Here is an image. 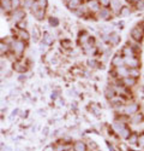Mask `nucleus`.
I'll return each instance as SVG.
<instances>
[{
  "mask_svg": "<svg viewBox=\"0 0 144 151\" xmlns=\"http://www.w3.org/2000/svg\"><path fill=\"white\" fill-rule=\"evenodd\" d=\"M137 110H138V105L137 104H131V105H127V107L125 108V113L127 115H130V114H135Z\"/></svg>",
  "mask_w": 144,
  "mask_h": 151,
  "instance_id": "nucleus-6",
  "label": "nucleus"
},
{
  "mask_svg": "<svg viewBox=\"0 0 144 151\" xmlns=\"http://www.w3.org/2000/svg\"><path fill=\"white\" fill-rule=\"evenodd\" d=\"M113 64L115 65V67H122V64H124V59H122L121 57H119V56H117V57H114V59H113Z\"/></svg>",
  "mask_w": 144,
  "mask_h": 151,
  "instance_id": "nucleus-12",
  "label": "nucleus"
},
{
  "mask_svg": "<svg viewBox=\"0 0 144 151\" xmlns=\"http://www.w3.org/2000/svg\"><path fill=\"white\" fill-rule=\"evenodd\" d=\"M100 3L103 5V6H108L111 4V0H100Z\"/></svg>",
  "mask_w": 144,
  "mask_h": 151,
  "instance_id": "nucleus-25",
  "label": "nucleus"
},
{
  "mask_svg": "<svg viewBox=\"0 0 144 151\" xmlns=\"http://www.w3.org/2000/svg\"><path fill=\"white\" fill-rule=\"evenodd\" d=\"M13 46V52L16 54H22L24 48H25V45H24V41H22V40H17V41H14L12 44Z\"/></svg>",
  "mask_w": 144,
  "mask_h": 151,
  "instance_id": "nucleus-1",
  "label": "nucleus"
},
{
  "mask_svg": "<svg viewBox=\"0 0 144 151\" xmlns=\"http://www.w3.org/2000/svg\"><path fill=\"white\" fill-rule=\"evenodd\" d=\"M137 144H139L141 146H144V133L138 135V139H137Z\"/></svg>",
  "mask_w": 144,
  "mask_h": 151,
  "instance_id": "nucleus-22",
  "label": "nucleus"
},
{
  "mask_svg": "<svg viewBox=\"0 0 144 151\" xmlns=\"http://www.w3.org/2000/svg\"><path fill=\"white\" fill-rule=\"evenodd\" d=\"M71 146L70 145H59L58 148H56V151H65V150H69Z\"/></svg>",
  "mask_w": 144,
  "mask_h": 151,
  "instance_id": "nucleus-23",
  "label": "nucleus"
},
{
  "mask_svg": "<svg viewBox=\"0 0 144 151\" xmlns=\"http://www.w3.org/2000/svg\"><path fill=\"white\" fill-rule=\"evenodd\" d=\"M11 1V6H12V9H18L19 7V5H20V0H10Z\"/></svg>",
  "mask_w": 144,
  "mask_h": 151,
  "instance_id": "nucleus-19",
  "label": "nucleus"
},
{
  "mask_svg": "<svg viewBox=\"0 0 144 151\" xmlns=\"http://www.w3.org/2000/svg\"><path fill=\"white\" fill-rule=\"evenodd\" d=\"M49 23L52 24V26H58V21H56L55 18H53V17H52V18L49 19Z\"/></svg>",
  "mask_w": 144,
  "mask_h": 151,
  "instance_id": "nucleus-26",
  "label": "nucleus"
},
{
  "mask_svg": "<svg viewBox=\"0 0 144 151\" xmlns=\"http://www.w3.org/2000/svg\"><path fill=\"white\" fill-rule=\"evenodd\" d=\"M137 139H138V137L136 134H133V135H130V137H128V142H130L131 145H136L137 144Z\"/></svg>",
  "mask_w": 144,
  "mask_h": 151,
  "instance_id": "nucleus-18",
  "label": "nucleus"
},
{
  "mask_svg": "<svg viewBox=\"0 0 144 151\" xmlns=\"http://www.w3.org/2000/svg\"><path fill=\"white\" fill-rule=\"evenodd\" d=\"M124 63H126L127 65H130L131 68H138V67H139V60H138L136 57L126 58V59H124Z\"/></svg>",
  "mask_w": 144,
  "mask_h": 151,
  "instance_id": "nucleus-3",
  "label": "nucleus"
},
{
  "mask_svg": "<svg viewBox=\"0 0 144 151\" xmlns=\"http://www.w3.org/2000/svg\"><path fill=\"white\" fill-rule=\"evenodd\" d=\"M7 51H9V45L3 42V41H0V57L4 56Z\"/></svg>",
  "mask_w": 144,
  "mask_h": 151,
  "instance_id": "nucleus-10",
  "label": "nucleus"
},
{
  "mask_svg": "<svg viewBox=\"0 0 144 151\" xmlns=\"http://www.w3.org/2000/svg\"><path fill=\"white\" fill-rule=\"evenodd\" d=\"M89 7L91 10H94V11H97V10L100 9L99 1H96V0H90V1H89Z\"/></svg>",
  "mask_w": 144,
  "mask_h": 151,
  "instance_id": "nucleus-15",
  "label": "nucleus"
},
{
  "mask_svg": "<svg viewBox=\"0 0 144 151\" xmlns=\"http://www.w3.org/2000/svg\"><path fill=\"white\" fill-rule=\"evenodd\" d=\"M128 13V9L127 7H124V10L121 11V15H127Z\"/></svg>",
  "mask_w": 144,
  "mask_h": 151,
  "instance_id": "nucleus-28",
  "label": "nucleus"
},
{
  "mask_svg": "<svg viewBox=\"0 0 144 151\" xmlns=\"http://www.w3.org/2000/svg\"><path fill=\"white\" fill-rule=\"evenodd\" d=\"M119 134H121L122 138H128V137H130V130H128L127 128H124Z\"/></svg>",
  "mask_w": 144,
  "mask_h": 151,
  "instance_id": "nucleus-20",
  "label": "nucleus"
},
{
  "mask_svg": "<svg viewBox=\"0 0 144 151\" xmlns=\"http://www.w3.org/2000/svg\"><path fill=\"white\" fill-rule=\"evenodd\" d=\"M112 36H113V39H112V42H113V44H117V42H118V35L113 34Z\"/></svg>",
  "mask_w": 144,
  "mask_h": 151,
  "instance_id": "nucleus-27",
  "label": "nucleus"
},
{
  "mask_svg": "<svg viewBox=\"0 0 144 151\" xmlns=\"http://www.w3.org/2000/svg\"><path fill=\"white\" fill-rule=\"evenodd\" d=\"M73 149H75V151H86L85 144L82 143V142H77V143L73 145Z\"/></svg>",
  "mask_w": 144,
  "mask_h": 151,
  "instance_id": "nucleus-8",
  "label": "nucleus"
},
{
  "mask_svg": "<svg viewBox=\"0 0 144 151\" xmlns=\"http://www.w3.org/2000/svg\"><path fill=\"white\" fill-rule=\"evenodd\" d=\"M13 69L18 73H23V72L27 70V67H25V64H23L22 62H16L13 64Z\"/></svg>",
  "mask_w": 144,
  "mask_h": 151,
  "instance_id": "nucleus-5",
  "label": "nucleus"
},
{
  "mask_svg": "<svg viewBox=\"0 0 144 151\" xmlns=\"http://www.w3.org/2000/svg\"><path fill=\"white\" fill-rule=\"evenodd\" d=\"M142 120H143V115L142 114H136L135 116L132 117V122L133 123H139Z\"/></svg>",
  "mask_w": 144,
  "mask_h": 151,
  "instance_id": "nucleus-16",
  "label": "nucleus"
},
{
  "mask_svg": "<svg viewBox=\"0 0 144 151\" xmlns=\"http://www.w3.org/2000/svg\"><path fill=\"white\" fill-rule=\"evenodd\" d=\"M19 38L22 39V41H23V40H28L29 39L28 32H25V30H20V32H19Z\"/></svg>",
  "mask_w": 144,
  "mask_h": 151,
  "instance_id": "nucleus-17",
  "label": "nucleus"
},
{
  "mask_svg": "<svg viewBox=\"0 0 144 151\" xmlns=\"http://www.w3.org/2000/svg\"><path fill=\"white\" fill-rule=\"evenodd\" d=\"M137 6H138V9L143 10V9H144V0H138V4H137Z\"/></svg>",
  "mask_w": 144,
  "mask_h": 151,
  "instance_id": "nucleus-24",
  "label": "nucleus"
},
{
  "mask_svg": "<svg viewBox=\"0 0 144 151\" xmlns=\"http://www.w3.org/2000/svg\"><path fill=\"white\" fill-rule=\"evenodd\" d=\"M143 34H144V30H143V28H141V27L133 28V29H132V32H131L132 38L135 39L136 41H141V39L143 38Z\"/></svg>",
  "mask_w": 144,
  "mask_h": 151,
  "instance_id": "nucleus-2",
  "label": "nucleus"
},
{
  "mask_svg": "<svg viewBox=\"0 0 144 151\" xmlns=\"http://www.w3.org/2000/svg\"><path fill=\"white\" fill-rule=\"evenodd\" d=\"M128 76L136 79L137 76H139V70H138L137 68H131V69H128Z\"/></svg>",
  "mask_w": 144,
  "mask_h": 151,
  "instance_id": "nucleus-11",
  "label": "nucleus"
},
{
  "mask_svg": "<svg viewBox=\"0 0 144 151\" xmlns=\"http://www.w3.org/2000/svg\"><path fill=\"white\" fill-rule=\"evenodd\" d=\"M67 5H69L70 9H77L81 5V0H70L67 3Z\"/></svg>",
  "mask_w": 144,
  "mask_h": 151,
  "instance_id": "nucleus-13",
  "label": "nucleus"
},
{
  "mask_svg": "<svg viewBox=\"0 0 144 151\" xmlns=\"http://www.w3.org/2000/svg\"><path fill=\"white\" fill-rule=\"evenodd\" d=\"M24 16H25V13H24V11H22V10H16L14 11V13H13V19H14V22H20V21H23L24 19Z\"/></svg>",
  "mask_w": 144,
  "mask_h": 151,
  "instance_id": "nucleus-4",
  "label": "nucleus"
},
{
  "mask_svg": "<svg viewBox=\"0 0 144 151\" xmlns=\"http://www.w3.org/2000/svg\"><path fill=\"white\" fill-rule=\"evenodd\" d=\"M100 16H101L102 18H107L108 16H109V11H108L107 9H102L101 12H100Z\"/></svg>",
  "mask_w": 144,
  "mask_h": 151,
  "instance_id": "nucleus-21",
  "label": "nucleus"
},
{
  "mask_svg": "<svg viewBox=\"0 0 144 151\" xmlns=\"http://www.w3.org/2000/svg\"><path fill=\"white\" fill-rule=\"evenodd\" d=\"M124 82H125L126 86H133V85L136 83V79H133L131 76H126L124 79Z\"/></svg>",
  "mask_w": 144,
  "mask_h": 151,
  "instance_id": "nucleus-14",
  "label": "nucleus"
},
{
  "mask_svg": "<svg viewBox=\"0 0 144 151\" xmlns=\"http://www.w3.org/2000/svg\"><path fill=\"white\" fill-rule=\"evenodd\" d=\"M34 13V16L37 18V19H42L43 18V16H45V9H42V7H40V9H37L35 12H33Z\"/></svg>",
  "mask_w": 144,
  "mask_h": 151,
  "instance_id": "nucleus-9",
  "label": "nucleus"
},
{
  "mask_svg": "<svg viewBox=\"0 0 144 151\" xmlns=\"http://www.w3.org/2000/svg\"><path fill=\"white\" fill-rule=\"evenodd\" d=\"M0 5H1V7L5 10V11H10V10L12 9L10 0H0Z\"/></svg>",
  "mask_w": 144,
  "mask_h": 151,
  "instance_id": "nucleus-7",
  "label": "nucleus"
}]
</instances>
